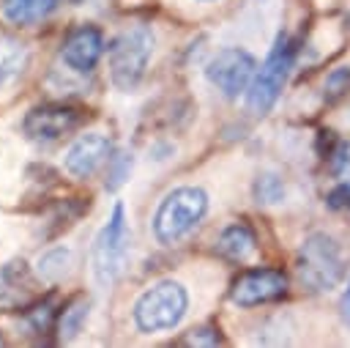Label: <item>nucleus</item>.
I'll use <instances>...</instances> for the list:
<instances>
[{"label": "nucleus", "mask_w": 350, "mask_h": 348, "mask_svg": "<svg viewBox=\"0 0 350 348\" xmlns=\"http://www.w3.org/2000/svg\"><path fill=\"white\" fill-rule=\"evenodd\" d=\"M254 197H257V203H265V206L279 203V200L284 197V184H282V178H279L276 173H262V175H257V181H254Z\"/></svg>", "instance_id": "obj_17"}, {"label": "nucleus", "mask_w": 350, "mask_h": 348, "mask_svg": "<svg viewBox=\"0 0 350 348\" xmlns=\"http://www.w3.org/2000/svg\"><path fill=\"white\" fill-rule=\"evenodd\" d=\"M38 299V282L25 260H8L0 266V312L27 310Z\"/></svg>", "instance_id": "obj_11"}, {"label": "nucleus", "mask_w": 350, "mask_h": 348, "mask_svg": "<svg viewBox=\"0 0 350 348\" xmlns=\"http://www.w3.org/2000/svg\"><path fill=\"white\" fill-rule=\"evenodd\" d=\"M55 8H57V0H3V16L19 27L38 25Z\"/></svg>", "instance_id": "obj_14"}, {"label": "nucleus", "mask_w": 350, "mask_h": 348, "mask_svg": "<svg viewBox=\"0 0 350 348\" xmlns=\"http://www.w3.org/2000/svg\"><path fill=\"white\" fill-rule=\"evenodd\" d=\"M293 60H295V44L287 36H279L271 55L257 69V74H254V79L246 90V104L254 115H265L276 104V99H279V93H282V88L290 77Z\"/></svg>", "instance_id": "obj_6"}, {"label": "nucleus", "mask_w": 350, "mask_h": 348, "mask_svg": "<svg viewBox=\"0 0 350 348\" xmlns=\"http://www.w3.org/2000/svg\"><path fill=\"white\" fill-rule=\"evenodd\" d=\"M68 269H71V249L68 247H52L36 263L38 277L46 279V282H57L60 277L68 274Z\"/></svg>", "instance_id": "obj_16"}, {"label": "nucleus", "mask_w": 350, "mask_h": 348, "mask_svg": "<svg viewBox=\"0 0 350 348\" xmlns=\"http://www.w3.org/2000/svg\"><path fill=\"white\" fill-rule=\"evenodd\" d=\"M257 74V60L252 58V52L241 49V47H224L219 49L208 66H205V77L208 82L227 99H235L241 93L249 90L252 79Z\"/></svg>", "instance_id": "obj_7"}, {"label": "nucleus", "mask_w": 350, "mask_h": 348, "mask_svg": "<svg viewBox=\"0 0 350 348\" xmlns=\"http://www.w3.org/2000/svg\"><path fill=\"white\" fill-rule=\"evenodd\" d=\"M85 318H88V301H85V299H77V301L63 312V318H60V334L74 337V334L79 332V326H82Z\"/></svg>", "instance_id": "obj_19"}, {"label": "nucleus", "mask_w": 350, "mask_h": 348, "mask_svg": "<svg viewBox=\"0 0 350 348\" xmlns=\"http://www.w3.org/2000/svg\"><path fill=\"white\" fill-rule=\"evenodd\" d=\"M131 173V153H112L109 162H107V178H104V186L109 192H115Z\"/></svg>", "instance_id": "obj_18"}, {"label": "nucleus", "mask_w": 350, "mask_h": 348, "mask_svg": "<svg viewBox=\"0 0 350 348\" xmlns=\"http://www.w3.org/2000/svg\"><path fill=\"white\" fill-rule=\"evenodd\" d=\"M189 310V293L175 279H161L134 301V323L145 334L175 329Z\"/></svg>", "instance_id": "obj_3"}, {"label": "nucleus", "mask_w": 350, "mask_h": 348, "mask_svg": "<svg viewBox=\"0 0 350 348\" xmlns=\"http://www.w3.org/2000/svg\"><path fill=\"white\" fill-rule=\"evenodd\" d=\"M183 343L186 345H219L221 337L216 334V329H194Z\"/></svg>", "instance_id": "obj_21"}, {"label": "nucleus", "mask_w": 350, "mask_h": 348, "mask_svg": "<svg viewBox=\"0 0 350 348\" xmlns=\"http://www.w3.org/2000/svg\"><path fill=\"white\" fill-rule=\"evenodd\" d=\"M79 121H82V112L71 104H38L25 115L22 132L36 142H52L74 132Z\"/></svg>", "instance_id": "obj_9"}, {"label": "nucleus", "mask_w": 350, "mask_h": 348, "mask_svg": "<svg viewBox=\"0 0 350 348\" xmlns=\"http://www.w3.org/2000/svg\"><path fill=\"white\" fill-rule=\"evenodd\" d=\"M202 3H208V0H202Z\"/></svg>", "instance_id": "obj_25"}, {"label": "nucleus", "mask_w": 350, "mask_h": 348, "mask_svg": "<svg viewBox=\"0 0 350 348\" xmlns=\"http://www.w3.org/2000/svg\"><path fill=\"white\" fill-rule=\"evenodd\" d=\"M284 293H287V274L279 269H249L230 288V299L238 307L268 304L282 299Z\"/></svg>", "instance_id": "obj_8"}, {"label": "nucleus", "mask_w": 350, "mask_h": 348, "mask_svg": "<svg viewBox=\"0 0 350 348\" xmlns=\"http://www.w3.org/2000/svg\"><path fill=\"white\" fill-rule=\"evenodd\" d=\"M27 66V47L19 38H0V88L11 85Z\"/></svg>", "instance_id": "obj_15"}, {"label": "nucleus", "mask_w": 350, "mask_h": 348, "mask_svg": "<svg viewBox=\"0 0 350 348\" xmlns=\"http://www.w3.org/2000/svg\"><path fill=\"white\" fill-rule=\"evenodd\" d=\"M350 90V69H336L328 79H325V99L334 101L339 96H345Z\"/></svg>", "instance_id": "obj_20"}, {"label": "nucleus", "mask_w": 350, "mask_h": 348, "mask_svg": "<svg viewBox=\"0 0 350 348\" xmlns=\"http://www.w3.org/2000/svg\"><path fill=\"white\" fill-rule=\"evenodd\" d=\"M328 203L334 208H347L350 206V181H342L331 195H328Z\"/></svg>", "instance_id": "obj_22"}, {"label": "nucleus", "mask_w": 350, "mask_h": 348, "mask_svg": "<svg viewBox=\"0 0 350 348\" xmlns=\"http://www.w3.org/2000/svg\"><path fill=\"white\" fill-rule=\"evenodd\" d=\"M112 156V142L107 134L98 132H88L82 137L74 140V145L66 151L63 167L68 175L74 178H90L93 173H98Z\"/></svg>", "instance_id": "obj_12"}, {"label": "nucleus", "mask_w": 350, "mask_h": 348, "mask_svg": "<svg viewBox=\"0 0 350 348\" xmlns=\"http://www.w3.org/2000/svg\"><path fill=\"white\" fill-rule=\"evenodd\" d=\"M104 55V33L96 25H77L60 47L63 63L77 74H90Z\"/></svg>", "instance_id": "obj_10"}, {"label": "nucleus", "mask_w": 350, "mask_h": 348, "mask_svg": "<svg viewBox=\"0 0 350 348\" xmlns=\"http://www.w3.org/2000/svg\"><path fill=\"white\" fill-rule=\"evenodd\" d=\"M150 55H153V30L148 25H131L123 33H118L107 55L112 85L118 90H134L148 71Z\"/></svg>", "instance_id": "obj_2"}, {"label": "nucleus", "mask_w": 350, "mask_h": 348, "mask_svg": "<svg viewBox=\"0 0 350 348\" xmlns=\"http://www.w3.org/2000/svg\"><path fill=\"white\" fill-rule=\"evenodd\" d=\"M334 167H336V175H339V178L350 181V142H347V145H342V151L336 153Z\"/></svg>", "instance_id": "obj_23"}, {"label": "nucleus", "mask_w": 350, "mask_h": 348, "mask_svg": "<svg viewBox=\"0 0 350 348\" xmlns=\"http://www.w3.org/2000/svg\"><path fill=\"white\" fill-rule=\"evenodd\" d=\"M295 269H298V279L304 288H309L314 293L331 290L345 277L342 247L325 233H312L298 249Z\"/></svg>", "instance_id": "obj_4"}, {"label": "nucleus", "mask_w": 350, "mask_h": 348, "mask_svg": "<svg viewBox=\"0 0 350 348\" xmlns=\"http://www.w3.org/2000/svg\"><path fill=\"white\" fill-rule=\"evenodd\" d=\"M216 249H219L221 258H227L232 263H243L254 252V233L243 222H235V225L221 230V236L216 241Z\"/></svg>", "instance_id": "obj_13"}, {"label": "nucleus", "mask_w": 350, "mask_h": 348, "mask_svg": "<svg viewBox=\"0 0 350 348\" xmlns=\"http://www.w3.org/2000/svg\"><path fill=\"white\" fill-rule=\"evenodd\" d=\"M126 252H129L126 208H123V203H115L107 225L98 230V236L93 238V247H90V269L101 288L112 285L120 277Z\"/></svg>", "instance_id": "obj_5"}, {"label": "nucleus", "mask_w": 350, "mask_h": 348, "mask_svg": "<svg viewBox=\"0 0 350 348\" xmlns=\"http://www.w3.org/2000/svg\"><path fill=\"white\" fill-rule=\"evenodd\" d=\"M208 195L200 186H178L164 195L153 214V236L159 244H178L205 216Z\"/></svg>", "instance_id": "obj_1"}, {"label": "nucleus", "mask_w": 350, "mask_h": 348, "mask_svg": "<svg viewBox=\"0 0 350 348\" xmlns=\"http://www.w3.org/2000/svg\"><path fill=\"white\" fill-rule=\"evenodd\" d=\"M342 318H345V323L350 326V282H347V290H345V296H342Z\"/></svg>", "instance_id": "obj_24"}]
</instances>
